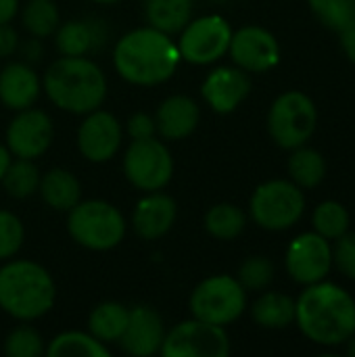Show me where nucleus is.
Segmentation results:
<instances>
[{"label":"nucleus","instance_id":"35","mask_svg":"<svg viewBox=\"0 0 355 357\" xmlns=\"http://www.w3.org/2000/svg\"><path fill=\"white\" fill-rule=\"evenodd\" d=\"M23 245V224L10 211H0V259L13 257Z\"/></svg>","mask_w":355,"mask_h":357},{"label":"nucleus","instance_id":"33","mask_svg":"<svg viewBox=\"0 0 355 357\" xmlns=\"http://www.w3.org/2000/svg\"><path fill=\"white\" fill-rule=\"evenodd\" d=\"M236 280L243 284L245 291H264L274 280V266L268 257H249L247 261H243Z\"/></svg>","mask_w":355,"mask_h":357},{"label":"nucleus","instance_id":"11","mask_svg":"<svg viewBox=\"0 0 355 357\" xmlns=\"http://www.w3.org/2000/svg\"><path fill=\"white\" fill-rule=\"evenodd\" d=\"M159 351L163 357H226L230 354V341L224 326L195 318L174 326Z\"/></svg>","mask_w":355,"mask_h":357},{"label":"nucleus","instance_id":"26","mask_svg":"<svg viewBox=\"0 0 355 357\" xmlns=\"http://www.w3.org/2000/svg\"><path fill=\"white\" fill-rule=\"evenodd\" d=\"M48 357H109L111 351L107 349L105 343L94 339L92 335L86 333H63L54 337L44 351Z\"/></svg>","mask_w":355,"mask_h":357},{"label":"nucleus","instance_id":"34","mask_svg":"<svg viewBox=\"0 0 355 357\" xmlns=\"http://www.w3.org/2000/svg\"><path fill=\"white\" fill-rule=\"evenodd\" d=\"M44 351V341L31 326L15 328L4 343V354L8 357H40Z\"/></svg>","mask_w":355,"mask_h":357},{"label":"nucleus","instance_id":"40","mask_svg":"<svg viewBox=\"0 0 355 357\" xmlns=\"http://www.w3.org/2000/svg\"><path fill=\"white\" fill-rule=\"evenodd\" d=\"M19 8V0H0V23H8Z\"/></svg>","mask_w":355,"mask_h":357},{"label":"nucleus","instance_id":"5","mask_svg":"<svg viewBox=\"0 0 355 357\" xmlns=\"http://www.w3.org/2000/svg\"><path fill=\"white\" fill-rule=\"evenodd\" d=\"M318 126L316 102L301 90L282 92L270 107L268 132L272 140L287 151L308 144Z\"/></svg>","mask_w":355,"mask_h":357},{"label":"nucleus","instance_id":"37","mask_svg":"<svg viewBox=\"0 0 355 357\" xmlns=\"http://www.w3.org/2000/svg\"><path fill=\"white\" fill-rule=\"evenodd\" d=\"M155 119L149 117L146 113H136L130 117L128 121V132L132 136V140H140V138H151L155 134Z\"/></svg>","mask_w":355,"mask_h":357},{"label":"nucleus","instance_id":"12","mask_svg":"<svg viewBox=\"0 0 355 357\" xmlns=\"http://www.w3.org/2000/svg\"><path fill=\"white\" fill-rule=\"evenodd\" d=\"M285 266L289 276L303 287L326 280L333 270V245L318 232H303L289 245Z\"/></svg>","mask_w":355,"mask_h":357},{"label":"nucleus","instance_id":"24","mask_svg":"<svg viewBox=\"0 0 355 357\" xmlns=\"http://www.w3.org/2000/svg\"><path fill=\"white\" fill-rule=\"evenodd\" d=\"M146 21L163 33L182 31L190 21L192 0H146Z\"/></svg>","mask_w":355,"mask_h":357},{"label":"nucleus","instance_id":"29","mask_svg":"<svg viewBox=\"0 0 355 357\" xmlns=\"http://www.w3.org/2000/svg\"><path fill=\"white\" fill-rule=\"evenodd\" d=\"M98 42L94 27L86 21H69L56 31V48L63 56H84Z\"/></svg>","mask_w":355,"mask_h":357},{"label":"nucleus","instance_id":"14","mask_svg":"<svg viewBox=\"0 0 355 357\" xmlns=\"http://www.w3.org/2000/svg\"><path fill=\"white\" fill-rule=\"evenodd\" d=\"M52 121L40 109H23L6 130L8 151L19 159H36L44 155L52 142Z\"/></svg>","mask_w":355,"mask_h":357},{"label":"nucleus","instance_id":"36","mask_svg":"<svg viewBox=\"0 0 355 357\" xmlns=\"http://www.w3.org/2000/svg\"><path fill=\"white\" fill-rule=\"evenodd\" d=\"M333 266H337V270L345 278L355 280V232H345L335 241Z\"/></svg>","mask_w":355,"mask_h":357},{"label":"nucleus","instance_id":"22","mask_svg":"<svg viewBox=\"0 0 355 357\" xmlns=\"http://www.w3.org/2000/svg\"><path fill=\"white\" fill-rule=\"evenodd\" d=\"M253 320L262 328L280 331L295 322V299H291L285 293H264L253 303Z\"/></svg>","mask_w":355,"mask_h":357},{"label":"nucleus","instance_id":"30","mask_svg":"<svg viewBox=\"0 0 355 357\" xmlns=\"http://www.w3.org/2000/svg\"><path fill=\"white\" fill-rule=\"evenodd\" d=\"M4 184V190L15 197V199H25V197H31L36 190H38V184H40V172L33 163V159H19L17 161H10L2 180Z\"/></svg>","mask_w":355,"mask_h":357},{"label":"nucleus","instance_id":"13","mask_svg":"<svg viewBox=\"0 0 355 357\" xmlns=\"http://www.w3.org/2000/svg\"><path fill=\"white\" fill-rule=\"evenodd\" d=\"M228 52L236 67L247 73H264L280 63V44L268 29L247 25L232 31Z\"/></svg>","mask_w":355,"mask_h":357},{"label":"nucleus","instance_id":"10","mask_svg":"<svg viewBox=\"0 0 355 357\" xmlns=\"http://www.w3.org/2000/svg\"><path fill=\"white\" fill-rule=\"evenodd\" d=\"M230 40V23L220 15H207L188 21L176 46L180 50V59H186L192 65H209L228 52Z\"/></svg>","mask_w":355,"mask_h":357},{"label":"nucleus","instance_id":"19","mask_svg":"<svg viewBox=\"0 0 355 357\" xmlns=\"http://www.w3.org/2000/svg\"><path fill=\"white\" fill-rule=\"evenodd\" d=\"M201 119L199 105L184 94L165 98L155 115V128L165 140H182L190 136Z\"/></svg>","mask_w":355,"mask_h":357},{"label":"nucleus","instance_id":"17","mask_svg":"<svg viewBox=\"0 0 355 357\" xmlns=\"http://www.w3.org/2000/svg\"><path fill=\"white\" fill-rule=\"evenodd\" d=\"M251 92L249 73L241 67H218L213 69L203 86L201 94L216 113H232Z\"/></svg>","mask_w":355,"mask_h":357},{"label":"nucleus","instance_id":"9","mask_svg":"<svg viewBox=\"0 0 355 357\" xmlns=\"http://www.w3.org/2000/svg\"><path fill=\"white\" fill-rule=\"evenodd\" d=\"M123 174L138 190H161L174 176L172 153L163 142L155 140L153 136L132 140L123 157Z\"/></svg>","mask_w":355,"mask_h":357},{"label":"nucleus","instance_id":"25","mask_svg":"<svg viewBox=\"0 0 355 357\" xmlns=\"http://www.w3.org/2000/svg\"><path fill=\"white\" fill-rule=\"evenodd\" d=\"M128 314H130V310H126L119 303H113V301L100 303L90 314V320H88L90 335L94 339H98L100 343H105V345L107 343H117L121 339L123 331H126Z\"/></svg>","mask_w":355,"mask_h":357},{"label":"nucleus","instance_id":"20","mask_svg":"<svg viewBox=\"0 0 355 357\" xmlns=\"http://www.w3.org/2000/svg\"><path fill=\"white\" fill-rule=\"evenodd\" d=\"M40 96V79L31 67L23 63H10L0 71V100L13 109H29Z\"/></svg>","mask_w":355,"mask_h":357},{"label":"nucleus","instance_id":"6","mask_svg":"<svg viewBox=\"0 0 355 357\" xmlns=\"http://www.w3.org/2000/svg\"><path fill=\"white\" fill-rule=\"evenodd\" d=\"M67 230L71 238L92 251H107L126 234L123 215L105 201H80L69 209Z\"/></svg>","mask_w":355,"mask_h":357},{"label":"nucleus","instance_id":"8","mask_svg":"<svg viewBox=\"0 0 355 357\" xmlns=\"http://www.w3.org/2000/svg\"><path fill=\"white\" fill-rule=\"evenodd\" d=\"M247 307V291L243 284L228 276L218 274L205 278L190 295V312L197 320L226 326L243 316Z\"/></svg>","mask_w":355,"mask_h":357},{"label":"nucleus","instance_id":"42","mask_svg":"<svg viewBox=\"0 0 355 357\" xmlns=\"http://www.w3.org/2000/svg\"><path fill=\"white\" fill-rule=\"evenodd\" d=\"M345 351H347V356L355 357V333L345 341Z\"/></svg>","mask_w":355,"mask_h":357},{"label":"nucleus","instance_id":"41","mask_svg":"<svg viewBox=\"0 0 355 357\" xmlns=\"http://www.w3.org/2000/svg\"><path fill=\"white\" fill-rule=\"evenodd\" d=\"M8 163H10V151H8L6 146L0 144V180H2V176H4Z\"/></svg>","mask_w":355,"mask_h":357},{"label":"nucleus","instance_id":"23","mask_svg":"<svg viewBox=\"0 0 355 357\" xmlns=\"http://www.w3.org/2000/svg\"><path fill=\"white\" fill-rule=\"evenodd\" d=\"M289 176L299 188H316L326 178V159L312 146H297L289 157Z\"/></svg>","mask_w":355,"mask_h":357},{"label":"nucleus","instance_id":"27","mask_svg":"<svg viewBox=\"0 0 355 357\" xmlns=\"http://www.w3.org/2000/svg\"><path fill=\"white\" fill-rule=\"evenodd\" d=\"M314 232L324 236L326 241H337L345 232H349L352 218L343 203L339 201H322L312 215Z\"/></svg>","mask_w":355,"mask_h":357},{"label":"nucleus","instance_id":"7","mask_svg":"<svg viewBox=\"0 0 355 357\" xmlns=\"http://www.w3.org/2000/svg\"><path fill=\"white\" fill-rule=\"evenodd\" d=\"M249 209L253 222L259 228L272 232L289 230L301 220L305 211L303 188L291 180L264 182L255 188Z\"/></svg>","mask_w":355,"mask_h":357},{"label":"nucleus","instance_id":"2","mask_svg":"<svg viewBox=\"0 0 355 357\" xmlns=\"http://www.w3.org/2000/svg\"><path fill=\"white\" fill-rule=\"evenodd\" d=\"M117 73L136 86H155L169 79L180 63V50L155 27H140L126 33L113 52Z\"/></svg>","mask_w":355,"mask_h":357},{"label":"nucleus","instance_id":"28","mask_svg":"<svg viewBox=\"0 0 355 357\" xmlns=\"http://www.w3.org/2000/svg\"><path fill=\"white\" fill-rule=\"evenodd\" d=\"M247 226V218L245 213L230 203H220L213 205L207 215H205V228L211 236L220 238V241H232L236 238Z\"/></svg>","mask_w":355,"mask_h":357},{"label":"nucleus","instance_id":"1","mask_svg":"<svg viewBox=\"0 0 355 357\" xmlns=\"http://www.w3.org/2000/svg\"><path fill=\"white\" fill-rule=\"evenodd\" d=\"M295 324L316 345H345L355 333V299L335 282L308 284L295 301Z\"/></svg>","mask_w":355,"mask_h":357},{"label":"nucleus","instance_id":"39","mask_svg":"<svg viewBox=\"0 0 355 357\" xmlns=\"http://www.w3.org/2000/svg\"><path fill=\"white\" fill-rule=\"evenodd\" d=\"M339 40H341V48L345 52V56L355 63V19H352L349 23H345L339 29Z\"/></svg>","mask_w":355,"mask_h":357},{"label":"nucleus","instance_id":"15","mask_svg":"<svg viewBox=\"0 0 355 357\" xmlns=\"http://www.w3.org/2000/svg\"><path fill=\"white\" fill-rule=\"evenodd\" d=\"M77 146L80 153L92 161L103 163L117 155L121 146V126L107 111H90L84 123L77 130Z\"/></svg>","mask_w":355,"mask_h":357},{"label":"nucleus","instance_id":"21","mask_svg":"<svg viewBox=\"0 0 355 357\" xmlns=\"http://www.w3.org/2000/svg\"><path fill=\"white\" fill-rule=\"evenodd\" d=\"M38 190L44 199V203L56 211H69L80 203L82 188L77 178L67 169H50L40 178Z\"/></svg>","mask_w":355,"mask_h":357},{"label":"nucleus","instance_id":"4","mask_svg":"<svg viewBox=\"0 0 355 357\" xmlns=\"http://www.w3.org/2000/svg\"><path fill=\"white\" fill-rule=\"evenodd\" d=\"M50 274L33 261H10L0 268V307L17 320H36L54 303Z\"/></svg>","mask_w":355,"mask_h":357},{"label":"nucleus","instance_id":"3","mask_svg":"<svg viewBox=\"0 0 355 357\" xmlns=\"http://www.w3.org/2000/svg\"><path fill=\"white\" fill-rule=\"evenodd\" d=\"M48 98L63 111L90 113L107 96V77L96 63L84 56H61L44 73Z\"/></svg>","mask_w":355,"mask_h":357},{"label":"nucleus","instance_id":"18","mask_svg":"<svg viewBox=\"0 0 355 357\" xmlns=\"http://www.w3.org/2000/svg\"><path fill=\"white\" fill-rule=\"evenodd\" d=\"M176 222V203L172 197L161 192H149L144 199L138 201L132 224L140 238L155 241L169 232V228Z\"/></svg>","mask_w":355,"mask_h":357},{"label":"nucleus","instance_id":"32","mask_svg":"<svg viewBox=\"0 0 355 357\" xmlns=\"http://www.w3.org/2000/svg\"><path fill=\"white\" fill-rule=\"evenodd\" d=\"M316 17L331 29L339 31L355 19V0H308Z\"/></svg>","mask_w":355,"mask_h":357},{"label":"nucleus","instance_id":"38","mask_svg":"<svg viewBox=\"0 0 355 357\" xmlns=\"http://www.w3.org/2000/svg\"><path fill=\"white\" fill-rule=\"evenodd\" d=\"M19 46L17 31L8 23H0V56H10Z\"/></svg>","mask_w":355,"mask_h":357},{"label":"nucleus","instance_id":"31","mask_svg":"<svg viewBox=\"0 0 355 357\" xmlns=\"http://www.w3.org/2000/svg\"><path fill=\"white\" fill-rule=\"evenodd\" d=\"M21 19L25 29L36 38H46L59 27V10L52 0H29Z\"/></svg>","mask_w":355,"mask_h":357},{"label":"nucleus","instance_id":"43","mask_svg":"<svg viewBox=\"0 0 355 357\" xmlns=\"http://www.w3.org/2000/svg\"><path fill=\"white\" fill-rule=\"evenodd\" d=\"M92 2H98V4H115L119 0H92Z\"/></svg>","mask_w":355,"mask_h":357},{"label":"nucleus","instance_id":"16","mask_svg":"<svg viewBox=\"0 0 355 357\" xmlns=\"http://www.w3.org/2000/svg\"><path fill=\"white\" fill-rule=\"evenodd\" d=\"M163 339H165V328L161 316L153 307L138 305L130 310L126 331L117 343L130 356L149 357L161 349Z\"/></svg>","mask_w":355,"mask_h":357}]
</instances>
